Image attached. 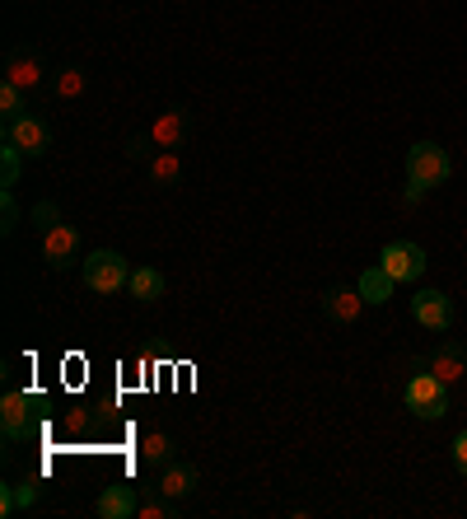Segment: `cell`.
<instances>
[{
    "mask_svg": "<svg viewBox=\"0 0 467 519\" xmlns=\"http://www.w3.org/2000/svg\"><path fill=\"white\" fill-rule=\"evenodd\" d=\"M411 379L402 384V403L416 421H444L449 417V384L430 370V356H411Z\"/></svg>",
    "mask_w": 467,
    "mask_h": 519,
    "instance_id": "obj_1",
    "label": "cell"
},
{
    "mask_svg": "<svg viewBox=\"0 0 467 519\" xmlns=\"http://www.w3.org/2000/svg\"><path fill=\"white\" fill-rule=\"evenodd\" d=\"M449 173H453L449 150H444L439 141H416L407 150V178H411V183H421L425 192L444 188V183H449Z\"/></svg>",
    "mask_w": 467,
    "mask_h": 519,
    "instance_id": "obj_2",
    "label": "cell"
},
{
    "mask_svg": "<svg viewBox=\"0 0 467 519\" xmlns=\"http://www.w3.org/2000/svg\"><path fill=\"white\" fill-rule=\"evenodd\" d=\"M85 286L94 290V295H113V290H122L131 281V262L117 253V248H99V253H89L85 258Z\"/></svg>",
    "mask_w": 467,
    "mask_h": 519,
    "instance_id": "obj_3",
    "label": "cell"
},
{
    "mask_svg": "<svg viewBox=\"0 0 467 519\" xmlns=\"http://www.w3.org/2000/svg\"><path fill=\"white\" fill-rule=\"evenodd\" d=\"M379 267H383V272H388V276H393L397 286H407V281H421L430 262H425V248H421V244H407V239H393V244H388V248H383V253H379Z\"/></svg>",
    "mask_w": 467,
    "mask_h": 519,
    "instance_id": "obj_4",
    "label": "cell"
},
{
    "mask_svg": "<svg viewBox=\"0 0 467 519\" xmlns=\"http://www.w3.org/2000/svg\"><path fill=\"white\" fill-rule=\"evenodd\" d=\"M5 141H15L29 159H38L52 150V127H47L38 113H24V117H15V122H5Z\"/></svg>",
    "mask_w": 467,
    "mask_h": 519,
    "instance_id": "obj_5",
    "label": "cell"
},
{
    "mask_svg": "<svg viewBox=\"0 0 467 519\" xmlns=\"http://www.w3.org/2000/svg\"><path fill=\"white\" fill-rule=\"evenodd\" d=\"M33 403H38V398H29L24 389L5 393V403H0V431H5V440H29V431H33Z\"/></svg>",
    "mask_w": 467,
    "mask_h": 519,
    "instance_id": "obj_6",
    "label": "cell"
},
{
    "mask_svg": "<svg viewBox=\"0 0 467 519\" xmlns=\"http://www.w3.org/2000/svg\"><path fill=\"white\" fill-rule=\"evenodd\" d=\"M411 318L430 332H449L453 328V300L444 290H421V295L411 300Z\"/></svg>",
    "mask_w": 467,
    "mask_h": 519,
    "instance_id": "obj_7",
    "label": "cell"
},
{
    "mask_svg": "<svg viewBox=\"0 0 467 519\" xmlns=\"http://www.w3.org/2000/svg\"><path fill=\"white\" fill-rule=\"evenodd\" d=\"M43 258H47V267H52V272H66V267L80 258V230H75V225H66V220H61L57 230H47L43 234Z\"/></svg>",
    "mask_w": 467,
    "mask_h": 519,
    "instance_id": "obj_8",
    "label": "cell"
},
{
    "mask_svg": "<svg viewBox=\"0 0 467 519\" xmlns=\"http://www.w3.org/2000/svg\"><path fill=\"white\" fill-rule=\"evenodd\" d=\"M103 519H136V510H141V496H136V487L131 482H108V487L99 491V505H94Z\"/></svg>",
    "mask_w": 467,
    "mask_h": 519,
    "instance_id": "obj_9",
    "label": "cell"
},
{
    "mask_svg": "<svg viewBox=\"0 0 467 519\" xmlns=\"http://www.w3.org/2000/svg\"><path fill=\"white\" fill-rule=\"evenodd\" d=\"M197 482H201V473L197 468H192V463H164V468H159V482L155 487L164 491V496H169V501H187V496H192V491H197Z\"/></svg>",
    "mask_w": 467,
    "mask_h": 519,
    "instance_id": "obj_10",
    "label": "cell"
},
{
    "mask_svg": "<svg viewBox=\"0 0 467 519\" xmlns=\"http://www.w3.org/2000/svg\"><path fill=\"white\" fill-rule=\"evenodd\" d=\"M430 370H435L444 384L467 379V346L463 342H439L435 351H430Z\"/></svg>",
    "mask_w": 467,
    "mask_h": 519,
    "instance_id": "obj_11",
    "label": "cell"
},
{
    "mask_svg": "<svg viewBox=\"0 0 467 519\" xmlns=\"http://www.w3.org/2000/svg\"><path fill=\"white\" fill-rule=\"evenodd\" d=\"M187 136V108H169V113L155 117V127H150V141L155 150H178Z\"/></svg>",
    "mask_w": 467,
    "mask_h": 519,
    "instance_id": "obj_12",
    "label": "cell"
},
{
    "mask_svg": "<svg viewBox=\"0 0 467 519\" xmlns=\"http://www.w3.org/2000/svg\"><path fill=\"white\" fill-rule=\"evenodd\" d=\"M5 80L19 85V89H38L43 85V61L19 47V52H10V61H5Z\"/></svg>",
    "mask_w": 467,
    "mask_h": 519,
    "instance_id": "obj_13",
    "label": "cell"
},
{
    "mask_svg": "<svg viewBox=\"0 0 467 519\" xmlns=\"http://www.w3.org/2000/svg\"><path fill=\"white\" fill-rule=\"evenodd\" d=\"M323 314L332 318V323H341V328L355 323V318L365 314V295H360V286L355 290H332V295L323 300Z\"/></svg>",
    "mask_w": 467,
    "mask_h": 519,
    "instance_id": "obj_14",
    "label": "cell"
},
{
    "mask_svg": "<svg viewBox=\"0 0 467 519\" xmlns=\"http://www.w3.org/2000/svg\"><path fill=\"white\" fill-rule=\"evenodd\" d=\"M131 300H141V304H155L164 300V290H169V281H164V272H155V267H131Z\"/></svg>",
    "mask_w": 467,
    "mask_h": 519,
    "instance_id": "obj_15",
    "label": "cell"
},
{
    "mask_svg": "<svg viewBox=\"0 0 467 519\" xmlns=\"http://www.w3.org/2000/svg\"><path fill=\"white\" fill-rule=\"evenodd\" d=\"M355 286H360L365 304H388V300H393V290H397V281L383 272L379 262H374V267H365V272H360V281H355Z\"/></svg>",
    "mask_w": 467,
    "mask_h": 519,
    "instance_id": "obj_16",
    "label": "cell"
},
{
    "mask_svg": "<svg viewBox=\"0 0 467 519\" xmlns=\"http://www.w3.org/2000/svg\"><path fill=\"white\" fill-rule=\"evenodd\" d=\"M178 459V445H173L169 431H150L141 440V463H150V468H164V463Z\"/></svg>",
    "mask_w": 467,
    "mask_h": 519,
    "instance_id": "obj_17",
    "label": "cell"
},
{
    "mask_svg": "<svg viewBox=\"0 0 467 519\" xmlns=\"http://www.w3.org/2000/svg\"><path fill=\"white\" fill-rule=\"evenodd\" d=\"M19 173H24V150L15 141H5L0 145V192H15Z\"/></svg>",
    "mask_w": 467,
    "mask_h": 519,
    "instance_id": "obj_18",
    "label": "cell"
},
{
    "mask_svg": "<svg viewBox=\"0 0 467 519\" xmlns=\"http://www.w3.org/2000/svg\"><path fill=\"white\" fill-rule=\"evenodd\" d=\"M183 178V159H178V150H159L155 159H150V183L155 188H169V183H178Z\"/></svg>",
    "mask_w": 467,
    "mask_h": 519,
    "instance_id": "obj_19",
    "label": "cell"
},
{
    "mask_svg": "<svg viewBox=\"0 0 467 519\" xmlns=\"http://www.w3.org/2000/svg\"><path fill=\"white\" fill-rule=\"evenodd\" d=\"M29 108H24V89L10 85V80H0V117L5 122H15V117H24Z\"/></svg>",
    "mask_w": 467,
    "mask_h": 519,
    "instance_id": "obj_20",
    "label": "cell"
},
{
    "mask_svg": "<svg viewBox=\"0 0 467 519\" xmlns=\"http://www.w3.org/2000/svg\"><path fill=\"white\" fill-rule=\"evenodd\" d=\"M19 216H24V211H19V197L15 192H0V234H15Z\"/></svg>",
    "mask_w": 467,
    "mask_h": 519,
    "instance_id": "obj_21",
    "label": "cell"
},
{
    "mask_svg": "<svg viewBox=\"0 0 467 519\" xmlns=\"http://www.w3.org/2000/svg\"><path fill=\"white\" fill-rule=\"evenodd\" d=\"M29 220H33V230L38 234H47V230H57L61 225V211H57V202H38L29 211Z\"/></svg>",
    "mask_w": 467,
    "mask_h": 519,
    "instance_id": "obj_22",
    "label": "cell"
},
{
    "mask_svg": "<svg viewBox=\"0 0 467 519\" xmlns=\"http://www.w3.org/2000/svg\"><path fill=\"white\" fill-rule=\"evenodd\" d=\"M85 94V71H61L57 75V99H80Z\"/></svg>",
    "mask_w": 467,
    "mask_h": 519,
    "instance_id": "obj_23",
    "label": "cell"
},
{
    "mask_svg": "<svg viewBox=\"0 0 467 519\" xmlns=\"http://www.w3.org/2000/svg\"><path fill=\"white\" fill-rule=\"evenodd\" d=\"M43 501V482L38 477H29V482H15V505L19 510H29V505Z\"/></svg>",
    "mask_w": 467,
    "mask_h": 519,
    "instance_id": "obj_24",
    "label": "cell"
},
{
    "mask_svg": "<svg viewBox=\"0 0 467 519\" xmlns=\"http://www.w3.org/2000/svg\"><path fill=\"white\" fill-rule=\"evenodd\" d=\"M453 468L467 477V431H458L453 435Z\"/></svg>",
    "mask_w": 467,
    "mask_h": 519,
    "instance_id": "obj_25",
    "label": "cell"
},
{
    "mask_svg": "<svg viewBox=\"0 0 467 519\" xmlns=\"http://www.w3.org/2000/svg\"><path fill=\"white\" fill-rule=\"evenodd\" d=\"M15 510H19V505H15V482H10V487H0V515L10 519Z\"/></svg>",
    "mask_w": 467,
    "mask_h": 519,
    "instance_id": "obj_26",
    "label": "cell"
},
{
    "mask_svg": "<svg viewBox=\"0 0 467 519\" xmlns=\"http://www.w3.org/2000/svg\"><path fill=\"white\" fill-rule=\"evenodd\" d=\"M402 202H407V206H421V202H425V188L407 178V192H402Z\"/></svg>",
    "mask_w": 467,
    "mask_h": 519,
    "instance_id": "obj_27",
    "label": "cell"
}]
</instances>
